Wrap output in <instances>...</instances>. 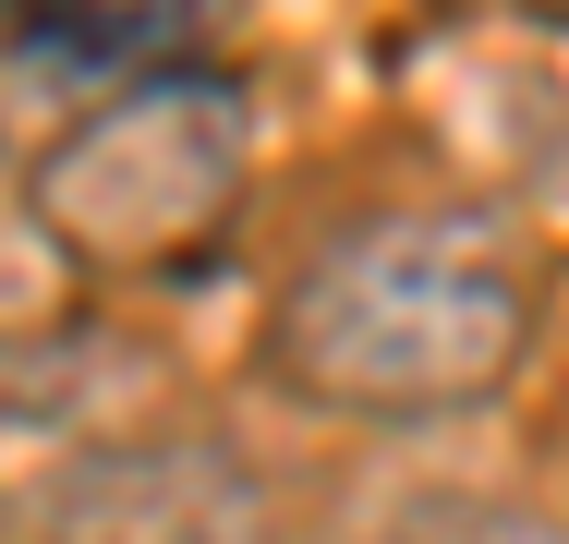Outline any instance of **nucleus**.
I'll return each mask as SVG.
<instances>
[{
    "label": "nucleus",
    "mask_w": 569,
    "mask_h": 544,
    "mask_svg": "<svg viewBox=\"0 0 569 544\" xmlns=\"http://www.w3.org/2000/svg\"><path fill=\"white\" fill-rule=\"evenodd\" d=\"M49 544H267V508L207 435H121L49 484Z\"/></svg>",
    "instance_id": "nucleus-3"
},
{
    "label": "nucleus",
    "mask_w": 569,
    "mask_h": 544,
    "mask_svg": "<svg viewBox=\"0 0 569 544\" xmlns=\"http://www.w3.org/2000/svg\"><path fill=\"white\" fill-rule=\"evenodd\" d=\"M0 24L37 37L49 61H121V73H146L182 37V0H0Z\"/></svg>",
    "instance_id": "nucleus-4"
},
{
    "label": "nucleus",
    "mask_w": 569,
    "mask_h": 544,
    "mask_svg": "<svg viewBox=\"0 0 569 544\" xmlns=\"http://www.w3.org/2000/svg\"><path fill=\"white\" fill-rule=\"evenodd\" d=\"M388 544H569L558 508H521V496H412Z\"/></svg>",
    "instance_id": "nucleus-5"
},
{
    "label": "nucleus",
    "mask_w": 569,
    "mask_h": 544,
    "mask_svg": "<svg viewBox=\"0 0 569 544\" xmlns=\"http://www.w3.org/2000/svg\"><path fill=\"white\" fill-rule=\"evenodd\" d=\"M521 12H546V24H569V0H521Z\"/></svg>",
    "instance_id": "nucleus-6"
},
{
    "label": "nucleus",
    "mask_w": 569,
    "mask_h": 544,
    "mask_svg": "<svg viewBox=\"0 0 569 544\" xmlns=\"http://www.w3.org/2000/svg\"><path fill=\"white\" fill-rule=\"evenodd\" d=\"M230 194H242V85L146 61L37 158L24 206L73 266H170L230 218Z\"/></svg>",
    "instance_id": "nucleus-2"
},
{
    "label": "nucleus",
    "mask_w": 569,
    "mask_h": 544,
    "mask_svg": "<svg viewBox=\"0 0 569 544\" xmlns=\"http://www.w3.org/2000/svg\"><path fill=\"white\" fill-rule=\"evenodd\" d=\"M267 351L316 412H363V424L472 412L533 351V266L472 206L363 218L291 279Z\"/></svg>",
    "instance_id": "nucleus-1"
}]
</instances>
